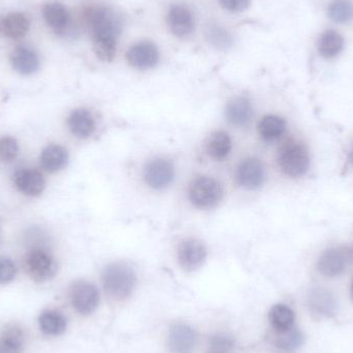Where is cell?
Here are the masks:
<instances>
[{
	"label": "cell",
	"mask_w": 353,
	"mask_h": 353,
	"mask_svg": "<svg viewBox=\"0 0 353 353\" xmlns=\"http://www.w3.org/2000/svg\"><path fill=\"white\" fill-rule=\"evenodd\" d=\"M87 23L94 43L95 55L101 61H113L117 52L118 37L122 31L120 17L107 6H97L89 10Z\"/></svg>",
	"instance_id": "obj_1"
},
{
	"label": "cell",
	"mask_w": 353,
	"mask_h": 353,
	"mask_svg": "<svg viewBox=\"0 0 353 353\" xmlns=\"http://www.w3.org/2000/svg\"><path fill=\"white\" fill-rule=\"evenodd\" d=\"M101 283L105 294L114 300H125L134 292L137 274L125 263H113L103 269Z\"/></svg>",
	"instance_id": "obj_2"
},
{
	"label": "cell",
	"mask_w": 353,
	"mask_h": 353,
	"mask_svg": "<svg viewBox=\"0 0 353 353\" xmlns=\"http://www.w3.org/2000/svg\"><path fill=\"white\" fill-rule=\"evenodd\" d=\"M223 195L221 183L212 176H197L189 186V201L197 209L210 210L217 207Z\"/></svg>",
	"instance_id": "obj_3"
},
{
	"label": "cell",
	"mask_w": 353,
	"mask_h": 353,
	"mask_svg": "<svg viewBox=\"0 0 353 353\" xmlns=\"http://www.w3.org/2000/svg\"><path fill=\"white\" fill-rule=\"evenodd\" d=\"M278 163L284 175L300 178L310 168V155L302 143L290 141L280 149Z\"/></svg>",
	"instance_id": "obj_4"
},
{
	"label": "cell",
	"mask_w": 353,
	"mask_h": 353,
	"mask_svg": "<svg viewBox=\"0 0 353 353\" xmlns=\"http://www.w3.org/2000/svg\"><path fill=\"white\" fill-rule=\"evenodd\" d=\"M27 273L37 282H46L55 277L58 265L54 257L43 249L31 251L26 257Z\"/></svg>",
	"instance_id": "obj_5"
},
{
	"label": "cell",
	"mask_w": 353,
	"mask_h": 353,
	"mask_svg": "<svg viewBox=\"0 0 353 353\" xmlns=\"http://www.w3.org/2000/svg\"><path fill=\"white\" fill-rule=\"evenodd\" d=\"M175 175V165L165 159H152L145 165V183L154 190H161L169 187L173 183Z\"/></svg>",
	"instance_id": "obj_6"
},
{
	"label": "cell",
	"mask_w": 353,
	"mask_h": 353,
	"mask_svg": "<svg viewBox=\"0 0 353 353\" xmlns=\"http://www.w3.org/2000/svg\"><path fill=\"white\" fill-rule=\"evenodd\" d=\"M70 296L74 310L82 315L91 314L99 304V290L90 282H74L70 288Z\"/></svg>",
	"instance_id": "obj_7"
},
{
	"label": "cell",
	"mask_w": 353,
	"mask_h": 353,
	"mask_svg": "<svg viewBox=\"0 0 353 353\" xmlns=\"http://www.w3.org/2000/svg\"><path fill=\"white\" fill-rule=\"evenodd\" d=\"M126 60L136 70H152L159 63L161 53L153 41H142L130 48L126 53Z\"/></svg>",
	"instance_id": "obj_8"
},
{
	"label": "cell",
	"mask_w": 353,
	"mask_h": 353,
	"mask_svg": "<svg viewBox=\"0 0 353 353\" xmlns=\"http://www.w3.org/2000/svg\"><path fill=\"white\" fill-rule=\"evenodd\" d=\"M176 257L183 270L193 272L199 269L207 259V248L197 239H186L182 241L176 250Z\"/></svg>",
	"instance_id": "obj_9"
},
{
	"label": "cell",
	"mask_w": 353,
	"mask_h": 353,
	"mask_svg": "<svg viewBox=\"0 0 353 353\" xmlns=\"http://www.w3.org/2000/svg\"><path fill=\"white\" fill-rule=\"evenodd\" d=\"M236 183L246 190H257L263 187L265 181V169L259 159H245L236 168Z\"/></svg>",
	"instance_id": "obj_10"
},
{
	"label": "cell",
	"mask_w": 353,
	"mask_h": 353,
	"mask_svg": "<svg viewBox=\"0 0 353 353\" xmlns=\"http://www.w3.org/2000/svg\"><path fill=\"white\" fill-rule=\"evenodd\" d=\"M170 31L178 37H187L194 31L195 19L192 12L184 4H173L167 14Z\"/></svg>",
	"instance_id": "obj_11"
},
{
	"label": "cell",
	"mask_w": 353,
	"mask_h": 353,
	"mask_svg": "<svg viewBox=\"0 0 353 353\" xmlns=\"http://www.w3.org/2000/svg\"><path fill=\"white\" fill-rule=\"evenodd\" d=\"M348 256L341 248H330L319 257L317 268L325 277H337L345 271Z\"/></svg>",
	"instance_id": "obj_12"
},
{
	"label": "cell",
	"mask_w": 353,
	"mask_h": 353,
	"mask_svg": "<svg viewBox=\"0 0 353 353\" xmlns=\"http://www.w3.org/2000/svg\"><path fill=\"white\" fill-rule=\"evenodd\" d=\"M14 183L20 192L28 196L41 194L46 187L43 174L32 169L19 170L14 175Z\"/></svg>",
	"instance_id": "obj_13"
},
{
	"label": "cell",
	"mask_w": 353,
	"mask_h": 353,
	"mask_svg": "<svg viewBox=\"0 0 353 353\" xmlns=\"http://www.w3.org/2000/svg\"><path fill=\"white\" fill-rule=\"evenodd\" d=\"M43 14L48 26L57 34H64L70 28L72 18L64 4L49 2L43 6Z\"/></svg>",
	"instance_id": "obj_14"
},
{
	"label": "cell",
	"mask_w": 353,
	"mask_h": 353,
	"mask_svg": "<svg viewBox=\"0 0 353 353\" xmlns=\"http://www.w3.org/2000/svg\"><path fill=\"white\" fill-rule=\"evenodd\" d=\"M225 118L236 128H245L250 123L253 116V108L246 97H238L228 101L225 107Z\"/></svg>",
	"instance_id": "obj_15"
},
{
	"label": "cell",
	"mask_w": 353,
	"mask_h": 353,
	"mask_svg": "<svg viewBox=\"0 0 353 353\" xmlns=\"http://www.w3.org/2000/svg\"><path fill=\"white\" fill-rule=\"evenodd\" d=\"M196 342L195 332L188 325L178 323L170 331L169 346L173 353H191Z\"/></svg>",
	"instance_id": "obj_16"
},
{
	"label": "cell",
	"mask_w": 353,
	"mask_h": 353,
	"mask_svg": "<svg viewBox=\"0 0 353 353\" xmlns=\"http://www.w3.org/2000/svg\"><path fill=\"white\" fill-rule=\"evenodd\" d=\"M68 125L76 138L85 140L90 138L94 132V117L87 109H77L68 116Z\"/></svg>",
	"instance_id": "obj_17"
},
{
	"label": "cell",
	"mask_w": 353,
	"mask_h": 353,
	"mask_svg": "<svg viewBox=\"0 0 353 353\" xmlns=\"http://www.w3.org/2000/svg\"><path fill=\"white\" fill-rule=\"evenodd\" d=\"M10 64L19 74L29 76L39 68V58L30 48L18 47L10 55Z\"/></svg>",
	"instance_id": "obj_18"
},
{
	"label": "cell",
	"mask_w": 353,
	"mask_h": 353,
	"mask_svg": "<svg viewBox=\"0 0 353 353\" xmlns=\"http://www.w3.org/2000/svg\"><path fill=\"white\" fill-rule=\"evenodd\" d=\"M41 168L48 173H58L62 171L68 163V152L64 147L57 144L48 145L41 151Z\"/></svg>",
	"instance_id": "obj_19"
},
{
	"label": "cell",
	"mask_w": 353,
	"mask_h": 353,
	"mask_svg": "<svg viewBox=\"0 0 353 353\" xmlns=\"http://www.w3.org/2000/svg\"><path fill=\"white\" fill-rule=\"evenodd\" d=\"M232 149V139L228 132H213L209 137L205 145V150L208 155L214 161H221L230 155Z\"/></svg>",
	"instance_id": "obj_20"
},
{
	"label": "cell",
	"mask_w": 353,
	"mask_h": 353,
	"mask_svg": "<svg viewBox=\"0 0 353 353\" xmlns=\"http://www.w3.org/2000/svg\"><path fill=\"white\" fill-rule=\"evenodd\" d=\"M39 325L45 335L59 336L65 332L68 321L59 311L47 310L39 315Z\"/></svg>",
	"instance_id": "obj_21"
},
{
	"label": "cell",
	"mask_w": 353,
	"mask_h": 353,
	"mask_svg": "<svg viewBox=\"0 0 353 353\" xmlns=\"http://www.w3.org/2000/svg\"><path fill=\"white\" fill-rule=\"evenodd\" d=\"M30 28V22L24 14L12 12L2 20L1 29L12 39H23Z\"/></svg>",
	"instance_id": "obj_22"
},
{
	"label": "cell",
	"mask_w": 353,
	"mask_h": 353,
	"mask_svg": "<svg viewBox=\"0 0 353 353\" xmlns=\"http://www.w3.org/2000/svg\"><path fill=\"white\" fill-rule=\"evenodd\" d=\"M344 48V39L335 30H327L321 34L319 41V54L325 59L337 57Z\"/></svg>",
	"instance_id": "obj_23"
},
{
	"label": "cell",
	"mask_w": 353,
	"mask_h": 353,
	"mask_svg": "<svg viewBox=\"0 0 353 353\" xmlns=\"http://www.w3.org/2000/svg\"><path fill=\"white\" fill-rule=\"evenodd\" d=\"M286 122L283 118L276 115L265 116L259 123V134L267 142H274L283 136Z\"/></svg>",
	"instance_id": "obj_24"
},
{
	"label": "cell",
	"mask_w": 353,
	"mask_h": 353,
	"mask_svg": "<svg viewBox=\"0 0 353 353\" xmlns=\"http://www.w3.org/2000/svg\"><path fill=\"white\" fill-rule=\"evenodd\" d=\"M24 333L17 325H8L0 338V353H22Z\"/></svg>",
	"instance_id": "obj_25"
},
{
	"label": "cell",
	"mask_w": 353,
	"mask_h": 353,
	"mask_svg": "<svg viewBox=\"0 0 353 353\" xmlns=\"http://www.w3.org/2000/svg\"><path fill=\"white\" fill-rule=\"evenodd\" d=\"M270 323L277 333H283L292 329L294 325V311L283 304L275 305L270 311Z\"/></svg>",
	"instance_id": "obj_26"
},
{
	"label": "cell",
	"mask_w": 353,
	"mask_h": 353,
	"mask_svg": "<svg viewBox=\"0 0 353 353\" xmlns=\"http://www.w3.org/2000/svg\"><path fill=\"white\" fill-rule=\"evenodd\" d=\"M330 18L338 24H346L353 20V2L352 0H333L330 3Z\"/></svg>",
	"instance_id": "obj_27"
},
{
	"label": "cell",
	"mask_w": 353,
	"mask_h": 353,
	"mask_svg": "<svg viewBox=\"0 0 353 353\" xmlns=\"http://www.w3.org/2000/svg\"><path fill=\"white\" fill-rule=\"evenodd\" d=\"M208 41L217 49L225 50L234 45V39L230 31L220 25L211 24L205 29Z\"/></svg>",
	"instance_id": "obj_28"
},
{
	"label": "cell",
	"mask_w": 353,
	"mask_h": 353,
	"mask_svg": "<svg viewBox=\"0 0 353 353\" xmlns=\"http://www.w3.org/2000/svg\"><path fill=\"white\" fill-rule=\"evenodd\" d=\"M313 310L319 314L331 315L335 312L336 303L333 296L325 290H317L310 296Z\"/></svg>",
	"instance_id": "obj_29"
},
{
	"label": "cell",
	"mask_w": 353,
	"mask_h": 353,
	"mask_svg": "<svg viewBox=\"0 0 353 353\" xmlns=\"http://www.w3.org/2000/svg\"><path fill=\"white\" fill-rule=\"evenodd\" d=\"M277 345L282 350H296L304 343V335L298 329L288 330L283 333H277Z\"/></svg>",
	"instance_id": "obj_30"
},
{
	"label": "cell",
	"mask_w": 353,
	"mask_h": 353,
	"mask_svg": "<svg viewBox=\"0 0 353 353\" xmlns=\"http://www.w3.org/2000/svg\"><path fill=\"white\" fill-rule=\"evenodd\" d=\"M19 154V145L16 139L6 136L0 138V161L10 163L14 161Z\"/></svg>",
	"instance_id": "obj_31"
},
{
	"label": "cell",
	"mask_w": 353,
	"mask_h": 353,
	"mask_svg": "<svg viewBox=\"0 0 353 353\" xmlns=\"http://www.w3.org/2000/svg\"><path fill=\"white\" fill-rule=\"evenodd\" d=\"M17 267L14 261L8 257H0V284H8L14 279Z\"/></svg>",
	"instance_id": "obj_32"
},
{
	"label": "cell",
	"mask_w": 353,
	"mask_h": 353,
	"mask_svg": "<svg viewBox=\"0 0 353 353\" xmlns=\"http://www.w3.org/2000/svg\"><path fill=\"white\" fill-rule=\"evenodd\" d=\"M224 10L230 12H243L248 10L251 0H218Z\"/></svg>",
	"instance_id": "obj_33"
},
{
	"label": "cell",
	"mask_w": 353,
	"mask_h": 353,
	"mask_svg": "<svg viewBox=\"0 0 353 353\" xmlns=\"http://www.w3.org/2000/svg\"><path fill=\"white\" fill-rule=\"evenodd\" d=\"M350 161H352V165H353V147L352 152H350Z\"/></svg>",
	"instance_id": "obj_34"
},
{
	"label": "cell",
	"mask_w": 353,
	"mask_h": 353,
	"mask_svg": "<svg viewBox=\"0 0 353 353\" xmlns=\"http://www.w3.org/2000/svg\"><path fill=\"white\" fill-rule=\"evenodd\" d=\"M352 296H353V283H352Z\"/></svg>",
	"instance_id": "obj_35"
}]
</instances>
